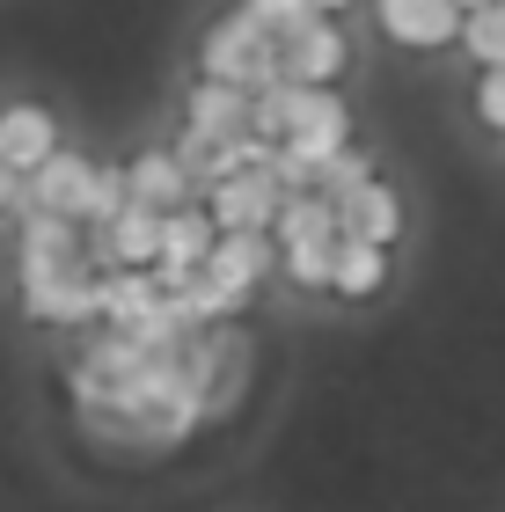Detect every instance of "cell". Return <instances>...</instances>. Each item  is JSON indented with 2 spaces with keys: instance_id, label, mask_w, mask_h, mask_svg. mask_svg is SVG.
Masks as SVG:
<instances>
[{
  "instance_id": "obj_17",
  "label": "cell",
  "mask_w": 505,
  "mask_h": 512,
  "mask_svg": "<svg viewBox=\"0 0 505 512\" xmlns=\"http://www.w3.org/2000/svg\"><path fill=\"white\" fill-rule=\"evenodd\" d=\"M462 52H469L476 66H505V0L462 15Z\"/></svg>"
},
{
  "instance_id": "obj_5",
  "label": "cell",
  "mask_w": 505,
  "mask_h": 512,
  "mask_svg": "<svg viewBox=\"0 0 505 512\" xmlns=\"http://www.w3.org/2000/svg\"><path fill=\"white\" fill-rule=\"evenodd\" d=\"M279 66H286V81H301V88H330L344 74V30H337V15H308L301 30H286L279 37Z\"/></svg>"
},
{
  "instance_id": "obj_3",
  "label": "cell",
  "mask_w": 505,
  "mask_h": 512,
  "mask_svg": "<svg viewBox=\"0 0 505 512\" xmlns=\"http://www.w3.org/2000/svg\"><path fill=\"white\" fill-rule=\"evenodd\" d=\"M374 22L403 52H447L462 37V0H374Z\"/></svg>"
},
{
  "instance_id": "obj_14",
  "label": "cell",
  "mask_w": 505,
  "mask_h": 512,
  "mask_svg": "<svg viewBox=\"0 0 505 512\" xmlns=\"http://www.w3.org/2000/svg\"><path fill=\"white\" fill-rule=\"evenodd\" d=\"M381 286H388V249H381V242H359V235H337L330 293H344V300H374Z\"/></svg>"
},
{
  "instance_id": "obj_4",
  "label": "cell",
  "mask_w": 505,
  "mask_h": 512,
  "mask_svg": "<svg viewBox=\"0 0 505 512\" xmlns=\"http://www.w3.org/2000/svg\"><path fill=\"white\" fill-rule=\"evenodd\" d=\"M205 213H213L220 227H279L286 183L271 169H235V176H220L213 191H205Z\"/></svg>"
},
{
  "instance_id": "obj_1",
  "label": "cell",
  "mask_w": 505,
  "mask_h": 512,
  "mask_svg": "<svg viewBox=\"0 0 505 512\" xmlns=\"http://www.w3.org/2000/svg\"><path fill=\"white\" fill-rule=\"evenodd\" d=\"M198 74H205V81H235V88H249V96H257V88H279V81H286L279 37H271L249 8H235L227 22H213V30H205Z\"/></svg>"
},
{
  "instance_id": "obj_12",
  "label": "cell",
  "mask_w": 505,
  "mask_h": 512,
  "mask_svg": "<svg viewBox=\"0 0 505 512\" xmlns=\"http://www.w3.org/2000/svg\"><path fill=\"white\" fill-rule=\"evenodd\" d=\"M213 242H220V220L205 213V205H176V213L162 220V256H154V271H198L205 256H213Z\"/></svg>"
},
{
  "instance_id": "obj_11",
  "label": "cell",
  "mask_w": 505,
  "mask_h": 512,
  "mask_svg": "<svg viewBox=\"0 0 505 512\" xmlns=\"http://www.w3.org/2000/svg\"><path fill=\"white\" fill-rule=\"evenodd\" d=\"M154 308H162V278H154L147 264H118V271H103L96 322H118V330H132V322H147Z\"/></svg>"
},
{
  "instance_id": "obj_20",
  "label": "cell",
  "mask_w": 505,
  "mask_h": 512,
  "mask_svg": "<svg viewBox=\"0 0 505 512\" xmlns=\"http://www.w3.org/2000/svg\"><path fill=\"white\" fill-rule=\"evenodd\" d=\"M476 118H484V132H505V66H484V81H476Z\"/></svg>"
},
{
  "instance_id": "obj_16",
  "label": "cell",
  "mask_w": 505,
  "mask_h": 512,
  "mask_svg": "<svg viewBox=\"0 0 505 512\" xmlns=\"http://www.w3.org/2000/svg\"><path fill=\"white\" fill-rule=\"evenodd\" d=\"M191 125L198 132H249V88H235V81H198L191 88Z\"/></svg>"
},
{
  "instance_id": "obj_2",
  "label": "cell",
  "mask_w": 505,
  "mask_h": 512,
  "mask_svg": "<svg viewBox=\"0 0 505 512\" xmlns=\"http://www.w3.org/2000/svg\"><path fill=\"white\" fill-rule=\"evenodd\" d=\"M271 235H279V264H286L293 286H330V264H337V205L323 191H293Z\"/></svg>"
},
{
  "instance_id": "obj_8",
  "label": "cell",
  "mask_w": 505,
  "mask_h": 512,
  "mask_svg": "<svg viewBox=\"0 0 505 512\" xmlns=\"http://www.w3.org/2000/svg\"><path fill=\"white\" fill-rule=\"evenodd\" d=\"M22 183H30V205H37V213L81 220V213H88V191H96V161H88V154H66V147H59L52 161H44V169H30Z\"/></svg>"
},
{
  "instance_id": "obj_7",
  "label": "cell",
  "mask_w": 505,
  "mask_h": 512,
  "mask_svg": "<svg viewBox=\"0 0 505 512\" xmlns=\"http://www.w3.org/2000/svg\"><path fill=\"white\" fill-rule=\"evenodd\" d=\"M330 205H337V235H359V242L396 249V235H403V198L388 191L381 176L352 183V191H344V198H330Z\"/></svg>"
},
{
  "instance_id": "obj_18",
  "label": "cell",
  "mask_w": 505,
  "mask_h": 512,
  "mask_svg": "<svg viewBox=\"0 0 505 512\" xmlns=\"http://www.w3.org/2000/svg\"><path fill=\"white\" fill-rule=\"evenodd\" d=\"M366 176H374V161H366L359 147H344L337 161H323V176H315V191H323V198H344V191H352V183H366Z\"/></svg>"
},
{
  "instance_id": "obj_6",
  "label": "cell",
  "mask_w": 505,
  "mask_h": 512,
  "mask_svg": "<svg viewBox=\"0 0 505 512\" xmlns=\"http://www.w3.org/2000/svg\"><path fill=\"white\" fill-rule=\"evenodd\" d=\"M96 293H103V271H44V278H22V308L30 322H96Z\"/></svg>"
},
{
  "instance_id": "obj_15",
  "label": "cell",
  "mask_w": 505,
  "mask_h": 512,
  "mask_svg": "<svg viewBox=\"0 0 505 512\" xmlns=\"http://www.w3.org/2000/svg\"><path fill=\"white\" fill-rule=\"evenodd\" d=\"M162 220L169 213H154V205H125L118 220H103L110 256H118V264H154V256H162Z\"/></svg>"
},
{
  "instance_id": "obj_10",
  "label": "cell",
  "mask_w": 505,
  "mask_h": 512,
  "mask_svg": "<svg viewBox=\"0 0 505 512\" xmlns=\"http://www.w3.org/2000/svg\"><path fill=\"white\" fill-rule=\"evenodd\" d=\"M205 271L235 278V286H264V278L279 271V235H271V227H220Z\"/></svg>"
},
{
  "instance_id": "obj_22",
  "label": "cell",
  "mask_w": 505,
  "mask_h": 512,
  "mask_svg": "<svg viewBox=\"0 0 505 512\" xmlns=\"http://www.w3.org/2000/svg\"><path fill=\"white\" fill-rule=\"evenodd\" d=\"M315 8H323V15H344V8H352V0H315Z\"/></svg>"
},
{
  "instance_id": "obj_19",
  "label": "cell",
  "mask_w": 505,
  "mask_h": 512,
  "mask_svg": "<svg viewBox=\"0 0 505 512\" xmlns=\"http://www.w3.org/2000/svg\"><path fill=\"white\" fill-rule=\"evenodd\" d=\"M242 8L257 15V22H264L271 37H286V30H301L308 15H323V8H315V0H242Z\"/></svg>"
},
{
  "instance_id": "obj_23",
  "label": "cell",
  "mask_w": 505,
  "mask_h": 512,
  "mask_svg": "<svg viewBox=\"0 0 505 512\" xmlns=\"http://www.w3.org/2000/svg\"><path fill=\"white\" fill-rule=\"evenodd\" d=\"M476 8H491V0H462V15H476Z\"/></svg>"
},
{
  "instance_id": "obj_9",
  "label": "cell",
  "mask_w": 505,
  "mask_h": 512,
  "mask_svg": "<svg viewBox=\"0 0 505 512\" xmlns=\"http://www.w3.org/2000/svg\"><path fill=\"white\" fill-rule=\"evenodd\" d=\"M52 154H59V132H52V110L44 103H8L0 110V161H8L15 176L44 169Z\"/></svg>"
},
{
  "instance_id": "obj_21",
  "label": "cell",
  "mask_w": 505,
  "mask_h": 512,
  "mask_svg": "<svg viewBox=\"0 0 505 512\" xmlns=\"http://www.w3.org/2000/svg\"><path fill=\"white\" fill-rule=\"evenodd\" d=\"M15 198H22V176L8 169V161H0V213H8V205H15Z\"/></svg>"
},
{
  "instance_id": "obj_13",
  "label": "cell",
  "mask_w": 505,
  "mask_h": 512,
  "mask_svg": "<svg viewBox=\"0 0 505 512\" xmlns=\"http://www.w3.org/2000/svg\"><path fill=\"white\" fill-rule=\"evenodd\" d=\"M125 183H132V205H154V213H176V205H191V169L176 161V147H169V154H162V147L140 154V161L125 169Z\"/></svg>"
}]
</instances>
